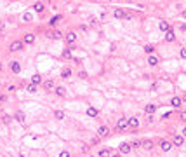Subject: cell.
<instances>
[{
    "label": "cell",
    "instance_id": "17",
    "mask_svg": "<svg viewBox=\"0 0 186 157\" xmlns=\"http://www.w3.org/2000/svg\"><path fill=\"white\" fill-rule=\"evenodd\" d=\"M148 63L151 65V66H156V65H158V58H156V56H150Z\"/></svg>",
    "mask_w": 186,
    "mask_h": 157
},
{
    "label": "cell",
    "instance_id": "29",
    "mask_svg": "<svg viewBox=\"0 0 186 157\" xmlns=\"http://www.w3.org/2000/svg\"><path fill=\"white\" fill-rule=\"evenodd\" d=\"M63 58H66V59H72L73 56H72V51H64L63 52Z\"/></svg>",
    "mask_w": 186,
    "mask_h": 157
},
{
    "label": "cell",
    "instance_id": "6",
    "mask_svg": "<svg viewBox=\"0 0 186 157\" xmlns=\"http://www.w3.org/2000/svg\"><path fill=\"white\" fill-rule=\"evenodd\" d=\"M10 70H12L14 73H19V72H21V65H19L18 61H12V63H10Z\"/></svg>",
    "mask_w": 186,
    "mask_h": 157
},
{
    "label": "cell",
    "instance_id": "7",
    "mask_svg": "<svg viewBox=\"0 0 186 157\" xmlns=\"http://www.w3.org/2000/svg\"><path fill=\"white\" fill-rule=\"evenodd\" d=\"M108 133H110V129H108L106 126H101V127L98 129V136H108Z\"/></svg>",
    "mask_w": 186,
    "mask_h": 157
},
{
    "label": "cell",
    "instance_id": "42",
    "mask_svg": "<svg viewBox=\"0 0 186 157\" xmlns=\"http://www.w3.org/2000/svg\"><path fill=\"white\" fill-rule=\"evenodd\" d=\"M0 70H2V63H0Z\"/></svg>",
    "mask_w": 186,
    "mask_h": 157
},
{
    "label": "cell",
    "instance_id": "14",
    "mask_svg": "<svg viewBox=\"0 0 186 157\" xmlns=\"http://www.w3.org/2000/svg\"><path fill=\"white\" fill-rule=\"evenodd\" d=\"M158 28H160L162 32H165V33H167V32L170 30V28H169V25H167L165 21H160V23H158Z\"/></svg>",
    "mask_w": 186,
    "mask_h": 157
},
{
    "label": "cell",
    "instance_id": "26",
    "mask_svg": "<svg viewBox=\"0 0 186 157\" xmlns=\"http://www.w3.org/2000/svg\"><path fill=\"white\" fill-rule=\"evenodd\" d=\"M99 157H112V154H110V150H106V148H103V150L99 152Z\"/></svg>",
    "mask_w": 186,
    "mask_h": 157
},
{
    "label": "cell",
    "instance_id": "38",
    "mask_svg": "<svg viewBox=\"0 0 186 157\" xmlns=\"http://www.w3.org/2000/svg\"><path fill=\"white\" fill-rule=\"evenodd\" d=\"M4 28H5V25H4V23H0V30H4Z\"/></svg>",
    "mask_w": 186,
    "mask_h": 157
},
{
    "label": "cell",
    "instance_id": "11",
    "mask_svg": "<svg viewBox=\"0 0 186 157\" xmlns=\"http://www.w3.org/2000/svg\"><path fill=\"white\" fill-rule=\"evenodd\" d=\"M170 105H172L174 108H179V107H181V98H178V96L172 98V100H170Z\"/></svg>",
    "mask_w": 186,
    "mask_h": 157
},
{
    "label": "cell",
    "instance_id": "39",
    "mask_svg": "<svg viewBox=\"0 0 186 157\" xmlns=\"http://www.w3.org/2000/svg\"><path fill=\"white\" fill-rule=\"evenodd\" d=\"M183 136H186V127H184V129H183Z\"/></svg>",
    "mask_w": 186,
    "mask_h": 157
},
{
    "label": "cell",
    "instance_id": "2",
    "mask_svg": "<svg viewBox=\"0 0 186 157\" xmlns=\"http://www.w3.org/2000/svg\"><path fill=\"white\" fill-rule=\"evenodd\" d=\"M113 16H115V18H118V19H124V18H129V16L125 14V11H124V9H115Z\"/></svg>",
    "mask_w": 186,
    "mask_h": 157
},
{
    "label": "cell",
    "instance_id": "19",
    "mask_svg": "<svg viewBox=\"0 0 186 157\" xmlns=\"http://www.w3.org/2000/svg\"><path fill=\"white\" fill-rule=\"evenodd\" d=\"M61 77L63 78H70L72 77V70H70V68H64V70L61 72Z\"/></svg>",
    "mask_w": 186,
    "mask_h": 157
},
{
    "label": "cell",
    "instance_id": "3",
    "mask_svg": "<svg viewBox=\"0 0 186 157\" xmlns=\"http://www.w3.org/2000/svg\"><path fill=\"white\" fill-rule=\"evenodd\" d=\"M160 147H162V150H164V152H169V150L172 148V143H170V141H167V140H162V141H160Z\"/></svg>",
    "mask_w": 186,
    "mask_h": 157
},
{
    "label": "cell",
    "instance_id": "40",
    "mask_svg": "<svg viewBox=\"0 0 186 157\" xmlns=\"http://www.w3.org/2000/svg\"><path fill=\"white\" fill-rule=\"evenodd\" d=\"M183 18H186V11H183Z\"/></svg>",
    "mask_w": 186,
    "mask_h": 157
},
{
    "label": "cell",
    "instance_id": "8",
    "mask_svg": "<svg viewBox=\"0 0 186 157\" xmlns=\"http://www.w3.org/2000/svg\"><path fill=\"white\" fill-rule=\"evenodd\" d=\"M183 141H184V136H181V134H176V136H174V145H176V147H181Z\"/></svg>",
    "mask_w": 186,
    "mask_h": 157
},
{
    "label": "cell",
    "instance_id": "1",
    "mask_svg": "<svg viewBox=\"0 0 186 157\" xmlns=\"http://www.w3.org/2000/svg\"><path fill=\"white\" fill-rule=\"evenodd\" d=\"M21 49H23V42H21V40H14V42L10 44V51H12V52L21 51Z\"/></svg>",
    "mask_w": 186,
    "mask_h": 157
},
{
    "label": "cell",
    "instance_id": "24",
    "mask_svg": "<svg viewBox=\"0 0 186 157\" xmlns=\"http://www.w3.org/2000/svg\"><path fill=\"white\" fill-rule=\"evenodd\" d=\"M54 117L58 119V120H61V119H64V112L63 110H56L54 112Z\"/></svg>",
    "mask_w": 186,
    "mask_h": 157
},
{
    "label": "cell",
    "instance_id": "4",
    "mask_svg": "<svg viewBox=\"0 0 186 157\" xmlns=\"http://www.w3.org/2000/svg\"><path fill=\"white\" fill-rule=\"evenodd\" d=\"M127 126H129V119H118V122H116L118 129H125Z\"/></svg>",
    "mask_w": 186,
    "mask_h": 157
},
{
    "label": "cell",
    "instance_id": "27",
    "mask_svg": "<svg viewBox=\"0 0 186 157\" xmlns=\"http://www.w3.org/2000/svg\"><path fill=\"white\" fill-rule=\"evenodd\" d=\"M59 19H61V16H54V18H52V19H50L49 23H50V25L54 26V25H58V23H59Z\"/></svg>",
    "mask_w": 186,
    "mask_h": 157
},
{
    "label": "cell",
    "instance_id": "30",
    "mask_svg": "<svg viewBox=\"0 0 186 157\" xmlns=\"http://www.w3.org/2000/svg\"><path fill=\"white\" fill-rule=\"evenodd\" d=\"M50 37H52V39H59V37H61V32H58V30H56V32H52V33H50Z\"/></svg>",
    "mask_w": 186,
    "mask_h": 157
},
{
    "label": "cell",
    "instance_id": "13",
    "mask_svg": "<svg viewBox=\"0 0 186 157\" xmlns=\"http://www.w3.org/2000/svg\"><path fill=\"white\" fill-rule=\"evenodd\" d=\"M174 39H176L174 32H172V30H169V32L165 33V40H167V42H174Z\"/></svg>",
    "mask_w": 186,
    "mask_h": 157
},
{
    "label": "cell",
    "instance_id": "10",
    "mask_svg": "<svg viewBox=\"0 0 186 157\" xmlns=\"http://www.w3.org/2000/svg\"><path fill=\"white\" fill-rule=\"evenodd\" d=\"M141 145H143L146 150H151V148H153V141H151V140H143Z\"/></svg>",
    "mask_w": 186,
    "mask_h": 157
},
{
    "label": "cell",
    "instance_id": "28",
    "mask_svg": "<svg viewBox=\"0 0 186 157\" xmlns=\"http://www.w3.org/2000/svg\"><path fill=\"white\" fill-rule=\"evenodd\" d=\"M26 91H28V93H37V86H33V84H30V86L26 87Z\"/></svg>",
    "mask_w": 186,
    "mask_h": 157
},
{
    "label": "cell",
    "instance_id": "21",
    "mask_svg": "<svg viewBox=\"0 0 186 157\" xmlns=\"http://www.w3.org/2000/svg\"><path fill=\"white\" fill-rule=\"evenodd\" d=\"M87 115H89V117H98V110H96L94 107H90V108L87 110Z\"/></svg>",
    "mask_w": 186,
    "mask_h": 157
},
{
    "label": "cell",
    "instance_id": "37",
    "mask_svg": "<svg viewBox=\"0 0 186 157\" xmlns=\"http://www.w3.org/2000/svg\"><path fill=\"white\" fill-rule=\"evenodd\" d=\"M181 119H183V120H186V112H181Z\"/></svg>",
    "mask_w": 186,
    "mask_h": 157
},
{
    "label": "cell",
    "instance_id": "36",
    "mask_svg": "<svg viewBox=\"0 0 186 157\" xmlns=\"http://www.w3.org/2000/svg\"><path fill=\"white\" fill-rule=\"evenodd\" d=\"M181 58H186V47H184V49H181Z\"/></svg>",
    "mask_w": 186,
    "mask_h": 157
},
{
    "label": "cell",
    "instance_id": "41",
    "mask_svg": "<svg viewBox=\"0 0 186 157\" xmlns=\"http://www.w3.org/2000/svg\"><path fill=\"white\" fill-rule=\"evenodd\" d=\"M112 157H122V155H118V154H115V155H112Z\"/></svg>",
    "mask_w": 186,
    "mask_h": 157
},
{
    "label": "cell",
    "instance_id": "15",
    "mask_svg": "<svg viewBox=\"0 0 186 157\" xmlns=\"http://www.w3.org/2000/svg\"><path fill=\"white\" fill-rule=\"evenodd\" d=\"M66 40H68V44H73L75 40H76V35H75L73 32H68V35H66Z\"/></svg>",
    "mask_w": 186,
    "mask_h": 157
},
{
    "label": "cell",
    "instance_id": "9",
    "mask_svg": "<svg viewBox=\"0 0 186 157\" xmlns=\"http://www.w3.org/2000/svg\"><path fill=\"white\" fill-rule=\"evenodd\" d=\"M42 86H44V89H45V91L54 89V82H52V80H44V84H42Z\"/></svg>",
    "mask_w": 186,
    "mask_h": 157
},
{
    "label": "cell",
    "instance_id": "23",
    "mask_svg": "<svg viewBox=\"0 0 186 157\" xmlns=\"http://www.w3.org/2000/svg\"><path fill=\"white\" fill-rule=\"evenodd\" d=\"M144 110H146V114H150V115H151V114H155L156 107H155V105H146V108H144Z\"/></svg>",
    "mask_w": 186,
    "mask_h": 157
},
{
    "label": "cell",
    "instance_id": "20",
    "mask_svg": "<svg viewBox=\"0 0 186 157\" xmlns=\"http://www.w3.org/2000/svg\"><path fill=\"white\" fill-rule=\"evenodd\" d=\"M14 119H16L18 122H24V114H23V112H16Z\"/></svg>",
    "mask_w": 186,
    "mask_h": 157
},
{
    "label": "cell",
    "instance_id": "18",
    "mask_svg": "<svg viewBox=\"0 0 186 157\" xmlns=\"http://www.w3.org/2000/svg\"><path fill=\"white\" fill-rule=\"evenodd\" d=\"M129 126H130V127H138V126H139V120L136 117H130L129 119Z\"/></svg>",
    "mask_w": 186,
    "mask_h": 157
},
{
    "label": "cell",
    "instance_id": "33",
    "mask_svg": "<svg viewBox=\"0 0 186 157\" xmlns=\"http://www.w3.org/2000/svg\"><path fill=\"white\" fill-rule=\"evenodd\" d=\"M10 119H12V117H9V115H4V117H2V120L7 124V122H10Z\"/></svg>",
    "mask_w": 186,
    "mask_h": 157
},
{
    "label": "cell",
    "instance_id": "43",
    "mask_svg": "<svg viewBox=\"0 0 186 157\" xmlns=\"http://www.w3.org/2000/svg\"><path fill=\"white\" fill-rule=\"evenodd\" d=\"M183 100H184V101H186V96H184V98H183Z\"/></svg>",
    "mask_w": 186,
    "mask_h": 157
},
{
    "label": "cell",
    "instance_id": "35",
    "mask_svg": "<svg viewBox=\"0 0 186 157\" xmlns=\"http://www.w3.org/2000/svg\"><path fill=\"white\" fill-rule=\"evenodd\" d=\"M130 147H141V141H138V140H136V141H132V145H130Z\"/></svg>",
    "mask_w": 186,
    "mask_h": 157
},
{
    "label": "cell",
    "instance_id": "16",
    "mask_svg": "<svg viewBox=\"0 0 186 157\" xmlns=\"http://www.w3.org/2000/svg\"><path fill=\"white\" fill-rule=\"evenodd\" d=\"M33 9H35L37 12H44V9H45V5H44L42 2H37V4L33 5Z\"/></svg>",
    "mask_w": 186,
    "mask_h": 157
},
{
    "label": "cell",
    "instance_id": "22",
    "mask_svg": "<svg viewBox=\"0 0 186 157\" xmlns=\"http://www.w3.org/2000/svg\"><path fill=\"white\" fill-rule=\"evenodd\" d=\"M40 82H42V77H40V75H33V77H32V84H33V86H38Z\"/></svg>",
    "mask_w": 186,
    "mask_h": 157
},
{
    "label": "cell",
    "instance_id": "31",
    "mask_svg": "<svg viewBox=\"0 0 186 157\" xmlns=\"http://www.w3.org/2000/svg\"><path fill=\"white\" fill-rule=\"evenodd\" d=\"M144 51H146L148 54H151V52L155 51V47H153V45H144Z\"/></svg>",
    "mask_w": 186,
    "mask_h": 157
},
{
    "label": "cell",
    "instance_id": "32",
    "mask_svg": "<svg viewBox=\"0 0 186 157\" xmlns=\"http://www.w3.org/2000/svg\"><path fill=\"white\" fill-rule=\"evenodd\" d=\"M59 157H70V152H68V150H63V152L59 154Z\"/></svg>",
    "mask_w": 186,
    "mask_h": 157
},
{
    "label": "cell",
    "instance_id": "5",
    "mask_svg": "<svg viewBox=\"0 0 186 157\" xmlns=\"http://www.w3.org/2000/svg\"><path fill=\"white\" fill-rule=\"evenodd\" d=\"M35 42V35L33 33H26L24 39H23V44H33Z\"/></svg>",
    "mask_w": 186,
    "mask_h": 157
},
{
    "label": "cell",
    "instance_id": "12",
    "mask_svg": "<svg viewBox=\"0 0 186 157\" xmlns=\"http://www.w3.org/2000/svg\"><path fill=\"white\" fill-rule=\"evenodd\" d=\"M120 152H122V154H129V152H130V145H129V143H122V145H120Z\"/></svg>",
    "mask_w": 186,
    "mask_h": 157
},
{
    "label": "cell",
    "instance_id": "34",
    "mask_svg": "<svg viewBox=\"0 0 186 157\" xmlns=\"http://www.w3.org/2000/svg\"><path fill=\"white\" fill-rule=\"evenodd\" d=\"M23 18H24V21H30V19H32V14H30V12H26Z\"/></svg>",
    "mask_w": 186,
    "mask_h": 157
},
{
    "label": "cell",
    "instance_id": "25",
    "mask_svg": "<svg viewBox=\"0 0 186 157\" xmlns=\"http://www.w3.org/2000/svg\"><path fill=\"white\" fill-rule=\"evenodd\" d=\"M56 94H58V96H64V94H66V89L59 86V87H56Z\"/></svg>",
    "mask_w": 186,
    "mask_h": 157
}]
</instances>
